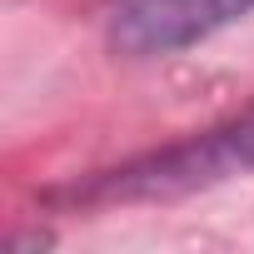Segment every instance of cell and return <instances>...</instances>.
Segmentation results:
<instances>
[{
  "label": "cell",
  "mask_w": 254,
  "mask_h": 254,
  "mask_svg": "<svg viewBox=\"0 0 254 254\" xmlns=\"http://www.w3.org/2000/svg\"><path fill=\"white\" fill-rule=\"evenodd\" d=\"M254 170V110L214 125L204 135H190L170 150L140 155L130 165L100 170L70 190H60L55 199L65 204H135V199H180L194 190H209L219 180L249 175Z\"/></svg>",
  "instance_id": "6da1fadb"
},
{
  "label": "cell",
  "mask_w": 254,
  "mask_h": 254,
  "mask_svg": "<svg viewBox=\"0 0 254 254\" xmlns=\"http://www.w3.org/2000/svg\"><path fill=\"white\" fill-rule=\"evenodd\" d=\"M254 10V0H115L110 5V50L150 60L209 40Z\"/></svg>",
  "instance_id": "7a4b0ae2"
}]
</instances>
